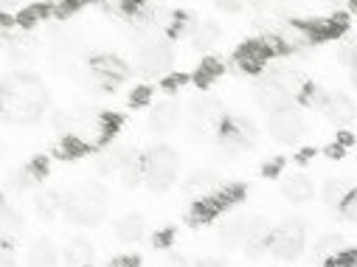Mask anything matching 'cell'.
<instances>
[{"mask_svg":"<svg viewBox=\"0 0 357 267\" xmlns=\"http://www.w3.org/2000/svg\"><path fill=\"white\" fill-rule=\"evenodd\" d=\"M48 107L45 84L26 70L3 76V121L6 124H34Z\"/></svg>","mask_w":357,"mask_h":267,"instance_id":"cell-1","label":"cell"},{"mask_svg":"<svg viewBox=\"0 0 357 267\" xmlns=\"http://www.w3.org/2000/svg\"><path fill=\"white\" fill-rule=\"evenodd\" d=\"M107 206H110V194L102 183L87 181V183H76L65 192V217L73 225H84L93 228L99 222H105L107 217Z\"/></svg>","mask_w":357,"mask_h":267,"instance_id":"cell-2","label":"cell"},{"mask_svg":"<svg viewBox=\"0 0 357 267\" xmlns=\"http://www.w3.org/2000/svg\"><path fill=\"white\" fill-rule=\"evenodd\" d=\"M177 171H181V155L172 146L155 144L144 155V183L152 192H166L177 181Z\"/></svg>","mask_w":357,"mask_h":267,"instance_id":"cell-3","label":"cell"},{"mask_svg":"<svg viewBox=\"0 0 357 267\" xmlns=\"http://www.w3.org/2000/svg\"><path fill=\"white\" fill-rule=\"evenodd\" d=\"M245 197V186H220L217 192L206 194V197H197L192 203V208L186 211V220L192 225H203V222H211L217 220L220 214H225L228 208H234L236 203H242Z\"/></svg>","mask_w":357,"mask_h":267,"instance_id":"cell-4","label":"cell"},{"mask_svg":"<svg viewBox=\"0 0 357 267\" xmlns=\"http://www.w3.org/2000/svg\"><path fill=\"white\" fill-rule=\"evenodd\" d=\"M307 247V228L301 220H284L282 225H276L271 231V245H267V253H273L282 261H293L304 253Z\"/></svg>","mask_w":357,"mask_h":267,"instance_id":"cell-5","label":"cell"},{"mask_svg":"<svg viewBox=\"0 0 357 267\" xmlns=\"http://www.w3.org/2000/svg\"><path fill=\"white\" fill-rule=\"evenodd\" d=\"M256 124L245 116H225V121L217 130V144L225 155H239L256 144Z\"/></svg>","mask_w":357,"mask_h":267,"instance_id":"cell-6","label":"cell"},{"mask_svg":"<svg viewBox=\"0 0 357 267\" xmlns=\"http://www.w3.org/2000/svg\"><path fill=\"white\" fill-rule=\"evenodd\" d=\"M174 62V51L172 43L166 37H149L144 43H138V70L144 76H166L172 70Z\"/></svg>","mask_w":357,"mask_h":267,"instance_id":"cell-7","label":"cell"},{"mask_svg":"<svg viewBox=\"0 0 357 267\" xmlns=\"http://www.w3.org/2000/svg\"><path fill=\"white\" fill-rule=\"evenodd\" d=\"M267 132L279 144H298L304 135V116L296 105L267 113Z\"/></svg>","mask_w":357,"mask_h":267,"instance_id":"cell-8","label":"cell"},{"mask_svg":"<svg viewBox=\"0 0 357 267\" xmlns=\"http://www.w3.org/2000/svg\"><path fill=\"white\" fill-rule=\"evenodd\" d=\"M192 119H195V132H200L203 138L217 135L220 124L225 121V107L214 96H200L192 102Z\"/></svg>","mask_w":357,"mask_h":267,"instance_id":"cell-9","label":"cell"},{"mask_svg":"<svg viewBox=\"0 0 357 267\" xmlns=\"http://www.w3.org/2000/svg\"><path fill=\"white\" fill-rule=\"evenodd\" d=\"M91 73L99 87H113L130 76V65L116 54H102L91 59Z\"/></svg>","mask_w":357,"mask_h":267,"instance_id":"cell-10","label":"cell"},{"mask_svg":"<svg viewBox=\"0 0 357 267\" xmlns=\"http://www.w3.org/2000/svg\"><path fill=\"white\" fill-rule=\"evenodd\" d=\"M253 99H256V105H259L261 110H267V113H273V110H282V107L293 105V99L282 91V87H279L273 79H267V76L253 84Z\"/></svg>","mask_w":357,"mask_h":267,"instance_id":"cell-11","label":"cell"},{"mask_svg":"<svg viewBox=\"0 0 357 267\" xmlns=\"http://www.w3.org/2000/svg\"><path fill=\"white\" fill-rule=\"evenodd\" d=\"M177 124H181V105H177V102L163 99V102L152 105V110H149V130L155 135H169Z\"/></svg>","mask_w":357,"mask_h":267,"instance_id":"cell-12","label":"cell"},{"mask_svg":"<svg viewBox=\"0 0 357 267\" xmlns=\"http://www.w3.org/2000/svg\"><path fill=\"white\" fill-rule=\"evenodd\" d=\"M321 110H324L326 119H329L332 124H337V127H346L349 121L357 119V105H354L346 93H329Z\"/></svg>","mask_w":357,"mask_h":267,"instance_id":"cell-13","label":"cell"},{"mask_svg":"<svg viewBox=\"0 0 357 267\" xmlns=\"http://www.w3.org/2000/svg\"><path fill=\"white\" fill-rule=\"evenodd\" d=\"M113 234H116V239L119 242H124V245H138L144 236H146V220L141 217V214H124L121 220H116V225H113Z\"/></svg>","mask_w":357,"mask_h":267,"instance_id":"cell-14","label":"cell"},{"mask_svg":"<svg viewBox=\"0 0 357 267\" xmlns=\"http://www.w3.org/2000/svg\"><path fill=\"white\" fill-rule=\"evenodd\" d=\"M282 194H284L287 200H293V203H310L312 194H315V183L310 181L307 174L296 171V174L282 177Z\"/></svg>","mask_w":357,"mask_h":267,"instance_id":"cell-15","label":"cell"},{"mask_svg":"<svg viewBox=\"0 0 357 267\" xmlns=\"http://www.w3.org/2000/svg\"><path fill=\"white\" fill-rule=\"evenodd\" d=\"M119 181L127 189H135L144 181V155L138 149L124 146V160H121V169H119Z\"/></svg>","mask_w":357,"mask_h":267,"instance_id":"cell-16","label":"cell"},{"mask_svg":"<svg viewBox=\"0 0 357 267\" xmlns=\"http://www.w3.org/2000/svg\"><path fill=\"white\" fill-rule=\"evenodd\" d=\"M271 225H267L261 217H253L250 220V231H248V239H245V253L250 256V259H259L264 250H267V245H271Z\"/></svg>","mask_w":357,"mask_h":267,"instance_id":"cell-17","label":"cell"},{"mask_svg":"<svg viewBox=\"0 0 357 267\" xmlns=\"http://www.w3.org/2000/svg\"><path fill=\"white\" fill-rule=\"evenodd\" d=\"M248 231H250V220L248 217H225L220 222V239L228 247H245Z\"/></svg>","mask_w":357,"mask_h":267,"instance_id":"cell-18","label":"cell"},{"mask_svg":"<svg viewBox=\"0 0 357 267\" xmlns=\"http://www.w3.org/2000/svg\"><path fill=\"white\" fill-rule=\"evenodd\" d=\"M34 211H37L40 220L54 222V220L59 217V211H65V194H59V192H54V189L37 192V197H34Z\"/></svg>","mask_w":357,"mask_h":267,"instance_id":"cell-19","label":"cell"},{"mask_svg":"<svg viewBox=\"0 0 357 267\" xmlns=\"http://www.w3.org/2000/svg\"><path fill=\"white\" fill-rule=\"evenodd\" d=\"M267 79H273L293 102H298L304 84H307V79H304L301 73H296L293 68H271V70H267Z\"/></svg>","mask_w":357,"mask_h":267,"instance_id":"cell-20","label":"cell"},{"mask_svg":"<svg viewBox=\"0 0 357 267\" xmlns=\"http://www.w3.org/2000/svg\"><path fill=\"white\" fill-rule=\"evenodd\" d=\"M34 183H40V181H37V174L31 171V166L26 163V166H20V169L6 171V177H3V194H9V197L23 194V192L31 189Z\"/></svg>","mask_w":357,"mask_h":267,"instance_id":"cell-21","label":"cell"},{"mask_svg":"<svg viewBox=\"0 0 357 267\" xmlns=\"http://www.w3.org/2000/svg\"><path fill=\"white\" fill-rule=\"evenodd\" d=\"M29 267H56L59 264V250L51 239H37L31 247H29V256H26Z\"/></svg>","mask_w":357,"mask_h":267,"instance_id":"cell-22","label":"cell"},{"mask_svg":"<svg viewBox=\"0 0 357 267\" xmlns=\"http://www.w3.org/2000/svg\"><path fill=\"white\" fill-rule=\"evenodd\" d=\"M222 183H220V174L211 171V169H197L189 174V181H186V192L189 194H197V197H206L211 192H217Z\"/></svg>","mask_w":357,"mask_h":267,"instance_id":"cell-23","label":"cell"},{"mask_svg":"<svg viewBox=\"0 0 357 267\" xmlns=\"http://www.w3.org/2000/svg\"><path fill=\"white\" fill-rule=\"evenodd\" d=\"M65 261L70 267H91V261H93V245L87 242V239H82V236L70 239V245L65 247Z\"/></svg>","mask_w":357,"mask_h":267,"instance_id":"cell-24","label":"cell"},{"mask_svg":"<svg viewBox=\"0 0 357 267\" xmlns=\"http://www.w3.org/2000/svg\"><path fill=\"white\" fill-rule=\"evenodd\" d=\"M189 40H192L195 48H203V51H206V48L217 45V40H220V26L211 23V20H197L195 29L189 31Z\"/></svg>","mask_w":357,"mask_h":267,"instance_id":"cell-25","label":"cell"},{"mask_svg":"<svg viewBox=\"0 0 357 267\" xmlns=\"http://www.w3.org/2000/svg\"><path fill=\"white\" fill-rule=\"evenodd\" d=\"M349 186H346V181H340V177H329V181H324V189H321V197H324V203L329 206V208H337L340 211V206H343V200L349 197Z\"/></svg>","mask_w":357,"mask_h":267,"instance_id":"cell-26","label":"cell"},{"mask_svg":"<svg viewBox=\"0 0 357 267\" xmlns=\"http://www.w3.org/2000/svg\"><path fill=\"white\" fill-rule=\"evenodd\" d=\"M0 222H3V234H6V236L15 234V231H20V228L26 225L20 208H15V203H12L9 194H3V200H0Z\"/></svg>","mask_w":357,"mask_h":267,"instance_id":"cell-27","label":"cell"},{"mask_svg":"<svg viewBox=\"0 0 357 267\" xmlns=\"http://www.w3.org/2000/svg\"><path fill=\"white\" fill-rule=\"evenodd\" d=\"M121 160H124V146H113V149H105V152H99V158H96V171H99V174H105V177H110V174H119V169H121Z\"/></svg>","mask_w":357,"mask_h":267,"instance_id":"cell-28","label":"cell"},{"mask_svg":"<svg viewBox=\"0 0 357 267\" xmlns=\"http://www.w3.org/2000/svg\"><path fill=\"white\" fill-rule=\"evenodd\" d=\"M343 250H349V247H346V239L340 234H324L315 242V256L324 259V261L332 259V256H337V253H343Z\"/></svg>","mask_w":357,"mask_h":267,"instance_id":"cell-29","label":"cell"},{"mask_svg":"<svg viewBox=\"0 0 357 267\" xmlns=\"http://www.w3.org/2000/svg\"><path fill=\"white\" fill-rule=\"evenodd\" d=\"M220 73H222V62H220V59H203V65H200L197 73H195V82H197L200 87H206V84H211Z\"/></svg>","mask_w":357,"mask_h":267,"instance_id":"cell-30","label":"cell"},{"mask_svg":"<svg viewBox=\"0 0 357 267\" xmlns=\"http://www.w3.org/2000/svg\"><path fill=\"white\" fill-rule=\"evenodd\" d=\"M324 267H357V250H343L324 261Z\"/></svg>","mask_w":357,"mask_h":267,"instance_id":"cell-31","label":"cell"},{"mask_svg":"<svg viewBox=\"0 0 357 267\" xmlns=\"http://www.w3.org/2000/svg\"><path fill=\"white\" fill-rule=\"evenodd\" d=\"M340 214H343V220L357 222V189H351V192H349V197H346V200H343V206H340Z\"/></svg>","mask_w":357,"mask_h":267,"instance_id":"cell-32","label":"cell"},{"mask_svg":"<svg viewBox=\"0 0 357 267\" xmlns=\"http://www.w3.org/2000/svg\"><path fill=\"white\" fill-rule=\"evenodd\" d=\"M337 59H340L343 65H349V68H351V65H354V59H357V43H349V40H346V43H340V45H337Z\"/></svg>","mask_w":357,"mask_h":267,"instance_id":"cell-33","label":"cell"},{"mask_svg":"<svg viewBox=\"0 0 357 267\" xmlns=\"http://www.w3.org/2000/svg\"><path fill=\"white\" fill-rule=\"evenodd\" d=\"M214 3H217V9H220V12L236 15V12H242V9L248 6V0H214Z\"/></svg>","mask_w":357,"mask_h":267,"instance_id":"cell-34","label":"cell"},{"mask_svg":"<svg viewBox=\"0 0 357 267\" xmlns=\"http://www.w3.org/2000/svg\"><path fill=\"white\" fill-rule=\"evenodd\" d=\"M160 267H195V264H192L183 253H174V250H172V253H166V259H163Z\"/></svg>","mask_w":357,"mask_h":267,"instance_id":"cell-35","label":"cell"},{"mask_svg":"<svg viewBox=\"0 0 357 267\" xmlns=\"http://www.w3.org/2000/svg\"><path fill=\"white\" fill-rule=\"evenodd\" d=\"M149 99H152V87H135V91L130 93V105H135V107L146 105Z\"/></svg>","mask_w":357,"mask_h":267,"instance_id":"cell-36","label":"cell"},{"mask_svg":"<svg viewBox=\"0 0 357 267\" xmlns=\"http://www.w3.org/2000/svg\"><path fill=\"white\" fill-rule=\"evenodd\" d=\"M141 261H138V256H130V253H124V256H116L113 261H107V267H138Z\"/></svg>","mask_w":357,"mask_h":267,"instance_id":"cell-37","label":"cell"},{"mask_svg":"<svg viewBox=\"0 0 357 267\" xmlns=\"http://www.w3.org/2000/svg\"><path fill=\"white\" fill-rule=\"evenodd\" d=\"M29 166H31V171L37 174V181H43L45 171H48V158H34V160H29Z\"/></svg>","mask_w":357,"mask_h":267,"instance_id":"cell-38","label":"cell"},{"mask_svg":"<svg viewBox=\"0 0 357 267\" xmlns=\"http://www.w3.org/2000/svg\"><path fill=\"white\" fill-rule=\"evenodd\" d=\"M195 267H228L225 259H217V256H203L195 261Z\"/></svg>","mask_w":357,"mask_h":267,"instance_id":"cell-39","label":"cell"},{"mask_svg":"<svg viewBox=\"0 0 357 267\" xmlns=\"http://www.w3.org/2000/svg\"><path fill=\"white\" fill-rule=\"evenodd\" d=\"M282 163H284L282 158H273V160H271V163H267V166H261V171H264V174H271V177H273V174H279V169H282Z\"/></svg>","mask_w":357,"mask_h":267,"instance_id":"cell-40","label":"cell"},{"mask_svg":"<svg viewBox=\"0 0 357 267\" xmlns=\"http://www.w3.org/2000/svg\"><path fill=\"white\" fill-rule=\"evenodd\" d=\"M0 267H15V256H12V247H9V242L3 245V256H0Z\"/></svg>","mask_w":357,"mask_h":267,"instance_id":"cell-41","label":"cell"},{"mask_svg":"<svg viewBox=\"0 0 357 267\" xmlns=\"http://www.w3.org/2000/svg\"><path fill=\"white\" fill-rule=\"evenodd\" d=\"M20 3V0H3V17H12V9Z\"/></svg>","mask_w":357,"mask_h":267,"instance_id":"cell-42","label":"cell"},{"mask_svg":"<svg viewBox=\"0 0 357 267\" xmlns=\"http://www.w3.org/2000/svg\"><path fill=\"white\" fill-rule=\"evenodd\" d=\"M169 236H172V231H163V234H158V239H155V242H158V245H166V242H169Z\"/></svg>","mask_w":357,"mask_h":267,"instance_id":"cell-43","label":"cell"},{"mask_svg":"<svg viewBox=\"0 0 357 267\" xmlns=\"http://www.w3.org/2000/svg\"><path fill=\"white\" fill-rule=\"evenodd\" d=\"M349 79H351V84L357 87V59H354V65H351V70H349Z\"/></svg>","mask_w":357,"mask_h":267,"instance_id":"cell-44","label":"cell"}]
</instances>
